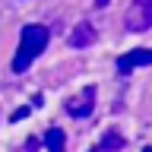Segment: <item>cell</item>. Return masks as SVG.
Returning a JSON list of instances; mask_svg holds the SVG:
<instances>
[{"label": "cell", "mask_w": 152, "mask_h": 152, "mask_svg": "<svg viewBox=\"0 0 152 152\" xmlns=\"http://www.w3.org/2000/svg\"><path fill=\"white\" fill-rule=\"evenodd\" d=\"M142 152H152V149H149V146H146V149H142Z\"/></svg>", "instance_id": "11"}, {"label": "cell", "mask_w": 152, "mask_h": 152, "mask_svg": "<svg viewBox=\"0 0 152 152\" xmlns=\"http://www.w3.org/2000/svg\"><path fill=\"white\" fill-rule=\"evenodd\" d=\"M28 111H32V108H16V111H13V121H22V117H28Z\"/></svg>", "instance_id": "8"}, {"label": "cell", "mask_w": 152, "mask_h": 152, "mask_svg": "<svg viewBox=\"0 0 152 152\" xmlns=\"http://www.w3.org/2000/svg\"><path fill=\"white\" fill-rule=\"evenodd\" d=\"M35 149H38V142L32 140V142H28V146H26V152H35Z\"/></svg>", "instance_id": "9"}, {"label": "cell", "mask_w": 152, "mask_h": 152, "mask_svg": "<svg viewBox=\"0 0 152 152\" xmlns=\"http://www.w3.org/2000/svg\"><path fill=\"white\" fill-rule=\"evenodd\" d=\"M95 38H98V32H95L92 22H79L70 32V45L73 48H89V45H95Z\"/></svg>", "instance_id": "5"}, {"label": "cell", "mask_w": 152, "mask_h": 152, "mask_svg": "<svg viewBox=\"0 0 152 152\" xmlns=\"http://www.w3.org/2000/svg\"><path fill=\"white\" fill-rule=\"evenodd\" d=\"M92 111H95V86H86L76 98L66 102V114L76 117V121H79V117H89Z\"/></svg>", "instance_id": "3"}, {"label": "cell", "mask_w": 152, "mask_h": 152, "mask_svg": "<svg viewBox=\"0 0 152 152\" xmlns=\"http://www.w3.org/2000/svg\"><path fill=\"white\" fill-rule=\"evenodd\" d=\"M95 152H98V149H95Z\"/></svg>", "instance_id": "12"}, {"label": "cell", "mask_w": 152, "mask_h": 152, "mask_svg": "<svg viewBox=\"0 0 152 152\" xmlns=\"http://www.w3.org/2000/svg\"><path fill=\"white\" fill-rule=\"evenodd\" d=\"M95 7H108V0H95Z\"/></svg>", "instance_id": "10"}, {"label": "cell", "mask_w": 152, "mask_h": 152, "mask_svg": "<svg viewBox=\"0 0 152 152\" xmlns=\"http://www.w3.org/2000/svg\"><path fill=\"white\" fill-rule=\"evenodd\" d=\"M127 28L130 32H149L152 28V0H133L127 10Z\"/></svg>", "instance_id": "2"}, {"label": "cell", "mask_w": 152, "mask_h": 152, "mask_svg": "<svg viewBox=\"0 0 152 152\" xmlns=\"http://www.w3.org/2000/svg\"><path fill=\"white\" fill-rule=\"evenodd\" d=\"M136 66H152V48H136L130 54L117 57V70H121V73H130Z\"/></svg>", "instance_id": "4"}, {"label": "cell", "mask_w": 152, "mask_h": 152, "mask_svg": "<svg viewBox=\"0 0 152 152\" xmlns=\"http://www.w3.org/2000/svg\"><path fill=\"white\" fill-rule=\"evenodd\" d=\"M48 38H51V32H48L45 26H26L22 28L19 51H16V57H13V73H22V70L32 66V60L48 48Z\"/></svg>", "instance_id": "1"}, {"label": "cell", "mask_w": 152, "mask_h": 152, "mask_svg": "<svg viewBox=\"0 0 152 152\" xmlns=\"http://www.w3.org/2000/svg\"><path fill=\"white\" fill-rule=\"evenodd\" d=\"M45 146H48V152H66V136H64V130H60V127H51V130L45 133Z\"/></svg>", "instance_id": "6"}, {"label": "cell", "mask_w": 152, "mask_h": 152, "mask_svg": "<svg viewBox=\"0 0 152 152\" xmlns=\"http://www.w3.org/2000/svg\"><path fill=\"white\" fill-rule=\"evenodd\" d=\"M124 146H127V142H124L121 133H117V130H108L102 136V149H98V152H121Z\"/></svg>", "instance_id": "7"}]
</instances>
